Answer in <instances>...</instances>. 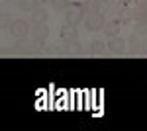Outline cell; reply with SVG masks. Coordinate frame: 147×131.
Masks as SVG:
<instances>
[{
	"mask_svg": "<svg viewBox=\"0 0 147 131\" xmlns=\"http://www.w3.org/2000/svg\"><path fill=\"white\" fill-rule=\"evenodd\" d=\"M82 96H84V90H77V110H84L82 108Z\"/></svg>",
	"mask_w": 147,
	"mask_h": 131,
	"instance_id": "cell-2",
	"label": "cell"
},
{
	"mask_svg": "<svg viewBox=\"0 0 147 131\" xmlns=\"http://www.w3.org/2000/svg\"><path fill=\"white\" fill-rule=\"evenodd\" d=\"M96 96H98V90H84V106H86V110H98Z\"/></svg>",
	"mask_w": 147,
	"mask_h": 131,
	"instance_id": "cell-1",
	"label": "cell"
}]
</instances>
